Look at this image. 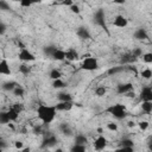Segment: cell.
Here are the masks:
<instances>
[{
    "label": "cell",
    "instance_id": "cell-15",
    "mask_svg": "<svg viewBox=\"0 0 152 152\" xmlns=\"http://www.w3.org/2000/svg\"><path fill=\"white\" fill-rule=\"evenodd\" d=\"M74 107V103L72 101L70 102H58L57 104H55V108L57 112H69Z\"/></svg>",
    "mask_w": 152,
    "mask_h": 152
},
{
    "label": "cell",
    "instance_id": "cell-39",
    "mask_svg": "<svg viewBox=\"0 0 152 152\" xmlns=\"http://www.w3.org/2000/svg\"><path fill=\"white\" fill-rule=\"evenodd\" d=\"M107 129L110 131V132H116L119 129L118 124H115V122H108L107 124Z\"/></svg>",
    "mask_w": 152,
    "mask_h": 152
},
{
    "label": "cell",
    "instance_id": "cell-8",
    "mask_svg": "<svg viewBox=\"0 0 152 152\" xmlns=\"http://www.w3.org/2000/svg\"><path fill=\"white\" fill-rule=\"evenodd\" d=\"M107 145H108V140H107V138L103 137V135H99V137L94 140V142H93L94 150L97 151V152L103 151V150L107 147Z\"/></svg>",
    "mask_w": 152,
    "mask_h": 152
},
{
    "label": "cell",
    "instance_id": "cell-5",
    "mask_svg": "<svg viewBox=\"0 0 152 152\" xmlns=\"http://www.w3.org/2000/svg\"><path fill=\"white\" fill-rule=\"evenodd\" d=\"M18 58L23 62V63H30V62H34L36 61V56L34 53H32L28 49L23 48L20 49V51L18 52Z\"/></svg>",
    "mask_w": 152,
    "mask_h": 152
},
{
    "label": "cell",
    "instance_id": "cell-25",
    "mask_svg": "<svg viewBox=\"0 0 152 152\" xmlns=\"http://www.w3.org/2000/svg\"><path fill=\"white\" fill-rule=\"evenodd\" d=\"M12 94H13L14 96H17V97H21V96L25 95V88H24L23 86H20V84H17V87L13 89Z\"/></svg>",
    "mask_w": 152,
    "mask_h": 152
},
{
    "label": "cell",
    "instance_id": "cell-34",
    "mask_svg": "<svg viewBox=\"0 0 152 152\" xmlns=\"http://www.w3.org/2000/svg\"><path fill=\"white\" fill-rule=\"evenodd\" d=\"M70 152H87L86 150V146L83 145H72L71 148H70Z\"/></svg>",
    "mask_w": 152,
    "mask_h": 152
},
{
    "label": "cell",
    "instance_id": "cell-36",
    "mask_svg": "<svg viewBox=\"0 0 152 152\" xmlns=\"http://www.w3.org/2000/svg\"><path fill=\"white\" fill-rule=\"evenodd\" d=\"M138 127H139V129L140 131H146L147 128H148V126H150V124H148V121H146V120H141V121H139L138 124Z\"/></svg>",
    "mask_w": 152,
    "mask_h": 152
},
{
    "label": "cell",
    "instance_id": "cell-14",
    "mask_svg": "<svg viewBox=\"0 0 152 152\" xmlns=\"http://www.w3.org/2000/svg\"><path fill=\"white\" fill-rule=\"evenodd\" d=\"M12 74V70H11V66H10V63L6 58H2L0 61V75H11Z\"/></svg>",
    "mask_w": 152,
    "mask_h": 152
},
{
    "label": "cell",
    "instance_id": "cell-6",
    "mask_svg": "<svg viewBox=\"0 0 152 152\" xmlns=\"http://www.w3.org/2000/svg\"><path fill=\"white\" fill-rule=\"evenodd\" d=\"M57 142H58L57 137L53 135V134H49V135H46V137L42 140L40 147L44 148V150H49V148H51V147H55V146L57 145Z\"/></svg>",
    "mask_w": 152,
    "mask_h": 152
},
{
    "label": "cell",
    "instance_id": "cell-26",
    "mask_svg": "<svg viewBox=\"0 0 152 152\" xmlns=\"http://www.w3.org/2000/svg\"><path fill=\"white\" fill-rule=\"evenodd\" d=\"M141 109L146 114L152 113V101H142L141 102Z\"/></svg>",
    "mask_w": 152,
    "mask_h": 152
},
{
    "label": "cell",
    "instance_id": "cell-43",
    "mask_svg": "<svg viewBox=\"0 0 152 152\" xmlns=\"http://www.w3.org/2000/svg\"><path fill=\"white\" fill-rule=\"evenodd\" d=\"M32 1H28V0H21L20 2H19V5L21 6V7H31L32 6Z\"/></svg>",
    "mask_w": 152,
    "mask_h": 152
},
{
    "label": "cell",
    "instance_id": "cell-28",
    "mask_svg": "<svg viewBox=\"0 0 152 152\" xmlns=\"http://www.w3.org/2000/svg\"><path fill=\"white\" fill-rule=\"evenodd\" d=\"M51 86H52L53 89H62V88H64L66 84H65V82H64L62 78H59V80H55V81H52Z\"/></svg>",
    "mask_w": 152,
    "mask_h": 152
},
{
    "label": "cell",
    "instance_id": "cell-22",
    "mask_svg": "<svg viewBox=\"0 0 152 152\" xmlns=\"http://www.w3.org/2000/svg\"><path fill=\"white\" fill-rule=\"evenodd\" d=\"M17 82L15 81H6V82H4L2 83V89L5 90V91H13V89L17 87Z\"/></svg>",
    "mask_w": 152,
    "mask_h": 152
},
{
    "label": "cell",
    "instance_id": "cell-49",
    "mask_svg": "<svg viewBox=\"0 0 152 152\" xmlns=\"http://www.w3.org/2000/svg\"><path fill=\"white\" fill-rule=\"evenodd\" d=\"M19 152H31V148L30 147H23L21 150H19Z\"/></svg>",
    "mask_w": 152,
    "mask_h": 152
},
{
    "label": "cell",
    "instance_id": "cell-19",
    "mask_svg": "<svg viewBox=\"0 0 152 152\" xmlns=\"http://www.w3.org/2000/svg\"><path fill=\"white\" fill-rule=\"evenodd\" d=\"M57 100L58 102H70L72 101V96L68 91H61L57 94Z\"/></svg>",
    "mask_w": 152,
    "mask_h": 152
},
{
    "label": "cell",
    "instance_id": "cell-16",
    "mask_svg": "<svg viewBox=\"0 0 152 152\" xmlns=\"http://www.w3.org/2000/svg\"><path fill=\"white\" fill-rule=\"evenodd\" d=\"M59 131L64 137H72L74 135V131L68 122H62L59 125Z\"/></svg>",
    "mask_w": 152,
    "mask_h": 152
},
{
    "label": "cell",
    "instance_id": "cell-30",
    "mask_svg": "<svg viewBox=\"0 0 152 152\" xmlns=\"http://www.w3.org/2000/svg\"><path fill=\"white\" fill-rule=\"evenodd\" d=\"M6 113H7V115H8V118H10V121H17V119H18V116H19V114L11 107L8 110H6Z\"/></svg>",
    "mask_w": 152,
    "mask_h": 152
},
{
    "label": "cell",
    "instance_id": "cell-4",
    "mask_svg": "<svg viewBox=\"0 0 152 152\" xmlns=\"http://www.w3.org/2000/svg\"><path fill=\"white\" fill-rule=\"evenodd\" d=\"M93 21L95 25L102 27L103 30H107V23H106V13L103 8H99L95 11L93 15Z\"/></svg>",
    "mask_w": 152,
    "mask_h": 152
},
{
    "label": "cell",
    "instance_id": "cell-20",
    "mask_svg": "<svg viewBox=\"0 0 152 152\" xmlns=\"http://www.w3.org/2000/svg\"><path fill=\"white\" fill-rule=\"evenodd\" d=\"M53 61H58V62H62V61H64L65 59V51L64 50H62V49H56V51L53 52V55H52V57H51Z\"/></svg>",
    "mask_w": 152,
    "mask_h": 152
},
{
    "label": "cell",
    "instance_id": "cell-42",
    "mask_svg": "<svg viewBox=\"0 0 152 152\" xmlns=\"http://www.w3.org/2000/svg\"><path fill=\"white\" fill-rule=\"evenodd\" d=\"M70 11L72 12V13H76V14H78L80 12H81V10H80V7H78V5L77 4H72L71 6H70Z\"/></svg>",
    "mask_w": 152,
    "mask_h": 152
},
{
    "label": "cell",
    "instance_id": "cell-3",
    "mask_svg": "<svg viewBox=\"0 0 152 152\" xmlns=\"http://www.w3.org/2000/svg\"><path fill=\"white\" fill-rule=\"evenodd\" d=\"M81 69L86 71H94L99 69V59L94 56L86 55L83 56V61L81 63Z\"/></svg>",
    "mask_w": 152,
    "mask_h": 152
},
{
    "label": "cell",
    "instance_id": "cell-13",
    "mask_svg": "<svg viewBox=\"0 0 152 152\" xmlns=\"http://www.w3.org/2000/svg\"><path fill=\"white\" fill-rule=\"evenodd\" d=\"M65 51V59L69 61V62H75L77 59H80V53L77 52V50L70 48L68 50H64Z\"/></svg>",
    "mask_w": 152,
    "mask_h": 152
},
{
    "label": "cell",
    "instance_id": "cell-29",
    "mask_svg": "<svg viewBox=\"0 0 152 152\" xmlns=\"http://www.w3.org/2000/svg\"><path fill=\"white\" fill-rule=\"evenodd\" d=\"M106 94H107V88H106V87L99 86V87L95 88V95H96L97 97H102V96H104Z\"/></svg>",
    "mask_w": 152,
    "mask_h": 152
},
{
    "label": "cell",
    "instance_id": "cell-51",
    "mask_svg": "<svg viewBox=\"0 0 152 152\" xmlns=\"http://www.w3.org/2000/svg\"><path fill=\"white\" fill-rule=\"evenodd\" d=\"M53 152H64V151H63V148H61V147H57V148H56Z\"/></svg>",
    "mask_w": 152,
    "mask_h": 152
},
{
    "label": "cell",
    "instance_id": "cell-33",
    "mask_svg": "<svg viewBox=\"0 0 152 152\" xmlns=\"http://www.w3.org/2000/svg\"><path fill=\"white\" fill-rule=\"evenodd\" d=\"M11 121H10V118H8L7 113L6 112H1L0 113V125H7Z\"/></svg>",
    "mask_w": 152,
    "mask_h": 152
},
{
    "label": "cell",
    "instance_id": "cell-12",
    "mask_svg": "<svg viewBox=\"0 0 152 152\" xmlns=\"http://www.w3.org/2000/svg\"><path fill=\"white\" fill-rule=\"evenodd\" d=\"M133 38L137 39V40H146V39H148V33H147L146 28L139 27V28H137V30L134 31Z\"/></svg>",
    "mask_w": 152,
    "mask_h": 152
},
{
    "label": "cell",
    "instance_id": "cell-46",
    "mask_svg": "<svg viewBox=\"0 0 152 152\" xmlns=\"http://www.w3.org/2000/svg\"><path fill=\"white\" fill-rule=\"evenodd\" d=\"M7 147V142L5 140H0V150H5Z\"/></svg>",
    "mask_w": 152,
    "mask_h": 152
},
{
    "label": "cell",
    "instance_id": "cell-31",
    "mask_svg": "<svg viewBox=\"0 0 152 152\" xmlns=\"http://www.w3.org/2000/svg\"><path fill=\"white\" fill-rule=\"evenodd\" d=\"M120 146L121 147H134V141L129 138H125L120 141Z\"/></svg>",
    "mask_w": 152,
    "mask_h": 152
},
{
    "label": "cell",
    "instance_id": "cell-10",
    "mask_svg": "<svg viewBox=\"0 0 152 152\" xmlns=\"http://www.w3.org/2000/svg\"><path fill=\"white\" fill-rule=\"evenodd\" d=\"M139 97H140V101H152V88L150 86H145L142 87V89L140 90V94H139Z\"/></svg>",
    "mask_w": 152,
    "mask_h": 152
},
{
    "label": "cell",
    "instance_id": "cell-2",
    "mask_svg": "<svg viewBox=\"0 0 152 152\" xmlns=\"http://www.w3.org/2000/svg\"><path fill=\"white\" fill-rule=\"evenodd\" d=\"M106 112L108 114H110L113 118L118 119V120H122L126 118L127 115V108L125 104L122 103H114V104H110L109 107H107Z\"/></svg>",
    "mask_w": 152,
    "mask_h": 152
},
{
    "label": "cell",
    "instance_id": "cell-38",
    "mask_svg": "<svg viewBox=\"0 0 152 152\" xmlns=\"http://www.w3.org/2000/svg\"><path fill=\"white\" fill-rule=\"evenodd\" d=\"M0 10L1 11H11L12 7L10 6V4L5 0H0Z\"/></svg>",
    "mask_w": 152,
    "mask_h": 152
},
{
    "label": "cell",
    "instance_id": "cell-45",
    "mask_svg": "<svg viewBox=\"0 0 152 152\" xmlns=\"http://www.w3.org/2000/svg\"><path fill=\"white\" fill-rule=\"evenodd\" d=\"M14 147H15L17 150H21V148L24 147V142L20 141V140H17V141H14Z\"/></svg>",
    "mask_w": 152,
    "mask_h": 152
},
{
    "label": "cell",
    "instance_id": "cell-41",
    "mask_svg": "<svg viewBox=\"0 0 152 152\" xmlns=\"http://www.w3.org/2000/svg\"><path fill=\"white\" fill-rule=\"evenodd\" d=\"M12 108H13L18 114H20V113L23 112V109H24V107H23V104H21V103H14V104L12 106Z\"/></svg>",
    "mask_w": 152,
    "mask_h": 152
},
{
    "label": "cell",
    "instance_id": "cell-27",
    "mask_svg": "<svg viewBox=\"0 0 152 152\" xmlns=\"http://www.w3.org/2000/svg\"><path fill=\"white\" fill-rule=\"evenodd\" d=\"M19 72L23 75H28L31 72V66L28 65V63H23L19 65Z\"/></svg>",
    "mask_w": 152,
    "mask_h": 152
},
{
    "label": "cell",
    "instance_id": "cell-21",
    "mask_svg": "<svg viewBox=\"0 0 152 152\" xmlns=\"http://www.w3.org/2000/svg\"><path fill=\"white\" fill-rule=\"evenodd\" d=\"M74 141H75V142H74L75 145H83V146H86L87 142H88V138H87L84 134L80 133V134H76V135H75Z\"/></svg>",
    "mask_w": 152,
    "mask_h": 152
},
{
    "label": "cell",
    "instance_id": "cell-52",
    "mask_svg": "<svg viewBox=\"0 0 152 152\" xmlns=\"http://www.w3.org/2000/svg\"><path fill=\"white\" fill-rule=\"evenodd\" d=\"M0 152H4V150H0Z\"/></svg>",
    "mask_w": 152,
    "mask_h": 152
},
{
    "label": "cell",
    "instance_id": "cell-44",
    "mask_svg": "<svg viewBox=\"0 0 152 152\" xmlns=\"http://www.w3.org/2000/svg\"><path fill=\"white\" fill-rule=\"evenodd\" d=\"M6 30H7L6 24H5V23H2V21H0V36H2V34L6 32Z\"/></svg>",
    "mask_w": 152,
    "mask_h": 152
},
{
    "label": "cell",
    "instance_id": "cell-17",
    "mask_svg": "<svg viewBox=\"0 0 152 152\" xmlns=\"http://www.w3.org/2000/svg\"><path fill=\"white\" fill-rule=\"evenodd\" d=\"M137 59H138V58H135L131 52H127V53H125V55L121 56V58H120V64H121V65L132 64V63H134Z\"/></svg>",
    "mask_w": 152,
    "mask_h": 152
},
{
    "label": "cell",
    "instance_id": "cell-1",
    "mask_svg": "<svg viewBox=\"0 0 152 152\" xmlns=\"http://www.w3.org/2000/svg\"><path fill=\"white\" fill-rule=\"evenodd\" d=\"M56 114H57V110H56L55 106H49V104L42 103L37 107V116L44 125H50L55 120Z\"/></svg>",
    "mask_w": 152,
    "mask_h": 152
},
{
    "label": "cell",
    "instance_id": "cell-7",
    "mask_svg": "<svg viewBox=\"0 0 152 152\" xmlns=\"http://www.w3.org/2000/svg\"><path fill=\"white\" fill-rule=\"evenodd\" d=\"M134 90V87L131 82H126V83H120L116 86V94L119 95H128Z\"/></svg>",
    "mask_w": 152,
    "mask_h": 152
},
{
    "label": "cell",
    "instance_id": "cell-50",
    "mask_svg": "<svg viewBox=\"0 0 152 152\" xmlns=\"http://www.w3.org/2000/svg\"><path fill=\"white\" fill-rule=\"evenodd\" d=\"M135 125H137V124H135V122H133V121H128V124H127V126H128V127H131V128H132V127H135Z\"/></svg>",
    "mask_w": 152,
    "mask_h": 152
},
{
    "label": "cell",
    "instance_id": "cell-9",
    "mask_svg": "<svg viewBox=\"0 0 152 152\" xmlns=\"http://www.w3.org/2000/svg\"><path fill=\"white\" fill-rule=\"evenodd\" d=\"M76 36L82 40H87V39L91 38V33H90L89 28L86 26H78L76 30Z\"/></svg>",
    "mask_w": 152,
    "mask_h": 152
},
{
    "label": "cell",
    "instance_id": "cell-18",
    "mask_svg": "<svg viewBox=\"0 0 152 152\" xmlns=\"http://www.w3.org/2000/svg\"><path fill=\"white\" fill-rule=\"evenodd\" d=\"M126 70V66L125 65H116V66H112V68H109L108 70H107V74L109 75V76H114V75H118V74H121V72H124Z\"/></svg>",
    "mask_w": 152,
    "mask_h": 152
},
{
    "label": "cell",
    "instance_id": "cell-47",
    "mask_svg": "<svg viewBox=\"0 0 152 152\" xmlns=\"http://www.w3.org/2000/svg\"><path fill=\"white\" fill-rule=\"evenodd\" d=\"M72 4H74V1H71V0H64V1L62 2V5H64V6H69V7H70Z\"/></svg>",
    "mask_w": 152,
    "mask_h": 152
},
{
    "label": "cell",
    "instance_id": "cell-40",
    "mask_svg": "<svg viewBox=\"0 0 152 152\" xmlns=\"http://www.w3.org/2000/svg\"><path fill=\"white\" fill-rule=\"evenodd\" d=\"M114 152H134V147H118L114 150Z\"/></svg>",
    "mask_w": 152,
    "mask_h": 152
},
{
    "label": "cell",
    "instance_id": "cell-32",
    "mask_svg": "<svg viewBox=\"0 0 152 152\" xmlns=\"http://www.w3.org/2000/svg\"><path fill=\"white\" fill-rule=\"evenodd\" d=\"M140 76L144 78V80H150L152 77V70L150 68H145L141 72H140Z\"/></svg>",
    "mask_w": 152,
    "mask_h": 152
},
{
    "label": "cell",
    "instance_id": "cell-11",
    "mask_svg": "<svg viewBox=\"0 0 152 152\" xmlns=\"http://www.w3.org/2000/svg\"><path fill=\"white\" fill-rule=\"evenodd\" d=\"M113 25L119 27V28H125L127 25H128V20L125 15L122 14H118L114 17V20H113Z\"/></svg>",
    "mask_w": 152,
    "mask_h": 152
},
{
    "label": "cell",
    "instance_id": "cell-24",
    "mask_svg": "<svg viewBox=\"0 0 152 152\" xmlns=\"http://www.w3.org/2000/svg\"><path fill=\"white\" fill-rule=\"evenodd\" d=\"M49 77H50L52 81L59 80V78H62V72H61L57 68H53V69H51V70L49 71Z\"/></svg>",
    "mask_w": 152,
    "mask_h": 152
},
{
    "label": "cell",
    "instance_id": "cell-48",
    "mask_svg": "<svg viewBox=\"0 0 152 152\" xmlns=\"http://www.w3.org/2000/svg\"><path fill=\"white\" fill-rule=\"evenodd\" d=\"M33 132H34V134H42V133H43V132H42V127H34Z\"/></svg>",
    "mask_w": 152,
    "mask_h": 152
},
{
    "label": "cell",
    "instance_id": "cell-23",
    "mask_svg": "<svg viewBox=\"0 0 152 152\" xmlns=\"http://www.w3.org/2000/svg\"><path fill=\"white\" fill-rule=\"evenodd\" d=\"M56 49H57V46H55V45H46V46H44L43 48V53L46 56V57H52V55H53V52L56 51Z\"/></svg>",
    "mask_w": 152,
    "mask_h": 152
},
{
    "label": "cell",
    "instance_id": "cell-37",
    "mask_svg": "<svg viewBox=\"0 0 152 152\" xmlns=\"http://www.w3.org/2000/svg\"><path fill=\"white\" fill-rule=\"evenodd\" d=\"M131 53H132L135 58H140V57L142 56V53H144V52H142V49H141V48H134V49L132 50V52H131Z\"/></svg>",
    "mask_w": 152,
    "mask_h": 152
},
{
    "label": "cell",
    "instance_id": "cell-35",
    "mask_svg": "<svg viewBox=\"0 0 152 152\" xmlns=\"http://www.w3.org/2000/svg\"><path fill=\"white\" fill-rule=\"evenodd\" d=\"M141 58H142V62L146 63V64L152 63V53H151V52H145V53H142Z\"/></svg>",
    "mask_w": 152,
    "mask_h": 152
}]
</instances>
